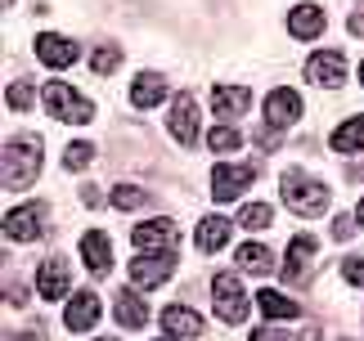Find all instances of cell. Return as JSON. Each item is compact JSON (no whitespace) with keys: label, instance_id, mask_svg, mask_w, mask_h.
Instances as JSON below:
<instances>
[{"label":"cell","instance_id":"6da1fadb","mask_svg":"<svg viewBox=\"0 0 364 341\" xmlns=\"http://www.w3.org/2000/svg\"><path fill=\"white\" fill-rule=\"evenodd\" d=\"M36 175H41V139H32V135L9 139L5 144V189L23 193Z\"/></svg>","mask_w":364,"mask_h":341},{"label":"cell","instance_id":"7a4b0ae2","mask_svg":"<svg viewBox=\"0 0 364 341\" xmlns=\"http://www.w3.org/2000/svg\"><path fill=\"white\" fill-rule=\"evenodd\" d=\"M279 189H284V202L297 211V216H324L328 211V184L311 180L306 170H284Z\"/></svg>","mask_w":364,"mask_h":341},{"label":"cell","instance_id":"3957f363","mask_svg":"<svg viewBox=\"0 0 364 341\" xmlns=\"http://www.w3.org/2000/svg\"><path fill=\"white\" fill-rule=\"evenodd\" d=\"M46 112H50L54 121H63V126H86L95 117V104H90V99H81L73 85L50 81L46 85Z\"/></svg>","mask_w":364,"mask_h":341},{"label":"cell","instance_id":"277c9868","mask_svg":"<svg viewBox=\"0 0 364 341\" xmlns=\"http://www.w3.org/2000/svg\"><path fill=\"white\" fill-rule=\"evenodd\" d=\"M257 175H261V162H243V166L220 162L212 170V197H216V202H234V197H239Z\"/></svg>","mask_w":364,"mask_h":341},{"label":"cell","instance_id":"5b68a950","mask_svg":"<svg viewBox=\"0 0 364 341\" xmlns=\"http://www.w3.org/2000/svg\"><path fill=\"white\" fill-rule=\"evenodd\" d=\"M212 296H216V319L220 323H243L247 319V296H243V283L234 274H216Z\"/></svg>","mask_w":364,"mask_h":341},{"label":"cell","instance_id":"8992f818","mask_svg":"<svg viewBox=\"0 0 364 341\" xmlns=\"http://www.w3.org/2000/svg\"><path fill=\"white\" fill-rule=\"evenodd\" d=\"M171 269H176V256L171 251H139L135 261H131V283L135 288H162L166 278H171Z\"/></svg>","mask_w":364,"mask_h":341},{"label":"cell","instance_id":"52a82bcc","mask_svg":"<svg viewBox=\"0 0 364 341\" xmlns=\"http://www.w3.org/2000/svg\"><path fill=\"white\" fill-rule=\"evenodd\" d=\"M41 229H46V207H41V202L14 207L5 216V238H14V243H32Z\"/></svg>","mask_w":364,"mask_h":341},{"label":"cell","instance_id":"ba28073f","mask_svg":"<svg viewBox=\"0 0 364 341\" xmlns=\"http://www.w3.org/2000/svg\"><path fill=\"white\" fill-rule=\"evenodd\" d=\"M306 77H311L315 85H324V90H333V85L346 81V59L342 50H319L311 63H306Z\"/></svg>","mask_w":364,"mask_h":341},{"label":"cell","instance_id":"9c48e42d","mask_svg":"<svg viewBox=\"0 0 364 341\" xmlns=\"http://www.w3.org/2000/svg\"><path fill=\"white\" fill-rule=\"evenodd\" d=\"M131 243L139 251H171L176 247V224L171 220H144L131 229Z\"/></svg>","mask_w":364,"mask_h":341},{"label":"cell","instance_id":"30bf717a","mask_svg":"<svg viewBox=\"0 0 364 341\" xmlns=\"http://www.w3.org/2000/svg\"><path fill=\"white\" fill-rule=\"evenodd\" d=\"M171 139L185 148H193V139H198V104L189 94H180L171 104Z\"/></svg>","mask_w":364,"mask_h":341},{"label":"cell","instance_id":"8fae6325","mask_svg":"<svg viewBox=\"0 0 364 341\" xmlns=\"http://www.w3.org/2000/svg\"><path fill=\"white\" fill-rule=\"evenodd\" d=\"M297 117H301V99H297V90H270V99H265V126L284 131V126H292Z\"/></svg>","mask_w":364,"mask_h":341},{"label":"cell","instance_id":"7c38bea8","mask_svg":"<svg viewBox=\"0 0 364 341\" xmlns=\"http://www.w3.org/2000/svg\"><path fill=\"white\" fill-rule=\"evenodd\" d=\"M311 256H315V238H311V234H301V238H292V243H288V265H284V278L292 283V288L311 278Z\"/></svg>","mask_w":364,"mask_h":341},{"label":"cell","instance_id":"4fadbf2b","mask_svg":"<svg viewBox=\"0 0 364 341\" xmlns=\"http://www.w3.org/2000/svg\"><path fill=\"white\" fill-rule=\"evenodd\" d=\"M247 104H252V90H247V85H216V90H212V108H216L220 121L243 117Z\"/></svg>","mask_w":364,"mask_h":341},{"label":"cell","instance_id":"5bb4252c","mask_svg":"<svg viewBox=\"0 0 364 341\" xmlns=\"http://www.w3.org/2000/svg\"><path fill=\"white\" fill-rule=\"evenodd\" d=\"M36 59L50 63V67H73V63L81 59V50H77L68 36H50V32H46V36L36 40Z\"/></svg>","mask_w":364,"mask_h":341},{"label":"cell","instance_id":"9a60e30c","mask_svg":"<svg viewBox=\"0 0 364 341\" xmlns=\"http://www.w3.org/2000/svg\"><path fill=\"white\" fill-rule=\"evenodd\" d=\"M81 256H86V269H90V274L104 278L108 265H113V256H108V234H104V229L81 234Z\"/></svg>","mask_w":364,"mask_h":341},{"label":"cell","instance_id":"2e32d148","mask_svg":"<svg viewBox=\"0 0 364 341\" xmlns=\"http://www.w3.org/2000/svg\"><path fill=\"white\" fill-rule=\"evenodd\" d=\"M95 319H100V296H95V292H77L73 301H68L63 323L73 332H86V328H95Z\"/></svg>","mask_w":364,"mask_h":341},{"label":"cell","instance_id":"e0dca14e","mask_svg":"<svg viewBox=\"0 0 364 341\" xmlns=\"http://www.w3.org/2000/svg\"><path fill=\"white\" fill-rule=\"evenodd\" d=\"M36 288H41V296H46V301H59V296L68 292V261H63V256H50V261L41 265Z\"/></svg>","mask_w":364,"mask_h":341},{"label":"cell","instance_id":"ac0fdd59","mask_svg":"<svg viewBox=\"0 0 364 341\" xmlns=\"http://www.w3.org/2000/svg\"><path fill=\"white\" fill-rule=\"evenodd\" d=\"M288 32L297 40H315L319 32H324V9H319V5H297L292 18H288Z\"/></svg>","mask_w":364,"mask_h":341},{"label":"cell","instance_id":"d6986e66","mask_svg":"<svg viewBox=\"0 0 364 341\" xmlns=\"http://www.w3.org/2000/svg\"><path fill=\"white\" fill-rule=\"evenodd\" d=\"M162 328L171 337H203V319L189 305H166L162 310Z\"/></svg>","mask_w":364,"mask_h":341},{"label":"cell","instance_id":"ffe728a7","mask_svg":"<svg viewBox=\"0 0 364 341\" xmlns=\"http://www.w3.org/2000/svg\"><path fill=\"white\" fill-rule=\"evenodd\" d=\"M166 99V81L158 72H139L135 85H131V104L135 108H153V104H162Z\"/></svg>","mask_w":364,"mask_h":341},{"label":"cell","instance_id":"44dd1931","mask_svg":"<svg viewBox=\"0 0 364 341\" xmlns=\"http://www.w3.org/2000/svg\"><path fill=\"white\" fill-rule=\"evenodd\" d=\"M113 315H117L122 328H144V323H149V305L139 301V292H117Z\"/></svg>","mask_w":364,"mask_h":341},{"label":"cell","instance_id":"7402d4cb","mask_svg":"<svg viewBox=\"0 0 364 341\" xmlns=\"http://www.w3.org/2000/svg\"><path fill=\"white\" fill-rule=\"evenodd\" d=\"M230 229H234V224H230L225 216H207V220L198 224V247H203V251H216V247H225Z\"/></svg>","mask_w":364,"mask_h":341},{"label":"cell","instance_id":"603a6c76","mask_svg":"<svg viewBox=\"0 0 364 341\" xmlns=\"http://www.w3.org/2000/svg\"><path fill=\"white\" fill-rule=\"evenodd\" d=\"M239 265L247 269V274L265 278V274L274 269V256H270V247H261V243H247V247H239Z\"/></svg>","mask_w":364,"mask_h":341},{"label":"cell","instance_id":"cb8c5ba5","mask_svg":"<svg viewBox=\"0 0 364 341\" xmlns=\"http://www.w3.org/2000/svg\"><path fill=\"white\" fill-rule=\"evenodd\" d=\"M355 148H364V117H351L333 131V153H355Z\"/></svg>","mask_w":364,"mask_h":341},{"label":"cell","instance_id":"d4e9b609","mask_svg":"<svg viewBox=\"0 0 364 341\" xmlns=\"http://www.w3.org/2000/svg\"><path fill=\"white\" fill-rule=\"evenodd\" d=\"M257 305H261L265 319H292V315H297V301H288L284 292H261Z\"/></svg>","mask_w":364,"mask_h":341},{"label":"cell","instance_id":"484cf974","mask_svg":"<svg viewBox=\"0 0 364 341\" xmlns=\"http://www.w3.org/2000/svg\"><path fill=\"white\" fill-rule=\"evenodd\" d=\"M144 202H149V193L139 189V184H117V189H113V207H122V211H135Z\"/></svg>","mask_w":364,"mask_h":341},{"label":"cell","instance_id":"4316f807","mask_svg":"<svg viewBox=\"0 0 364 341\" xmlns=\"http://www.w3.org/2000/svg\"><path fill=\"white\" fill-rule=\"evenodd\" d=\"M270 220H274V211L265 207V202H247V207L239 211V224H243V229H265Z\"/></svg>","mask_w":364,"mask_h":341},{"label":"cell","instance_id":"83f0119b","mask_svg":"<svg viewBox=\"0 0 364 341\" xmlns=\"http://www.w3.org/2000/svg\"><path fill=\"white\" fill-rule=\"evenodd\" d=\"M207 144H212V153H234V148L243 144V135L234 131V126H216V131L207 135Z\"/></svg>","mask_w":364,"mask_h":341},{"label":"cell","instance_id":"f1b7e54d","mask_svg":"<svg viewBox=\"0 0 364 341\" xmlns=\"http://www.w3.org/2000/svg\"><path fill=\"white\" fill-rule=\"evenodd\" d=\"M5 104H9L14 112H27V108H32V81H14V85H5Z\"/></svg>","mask_w":364,"mask_h":341},{"label":"cell","instance_id":"f546056e","mask_svg":"<svg viewBox=\"0 0 364 341\" xmlns=\"http://www.w3.org/2000/svg\"><path fill=\"white\" fill-rule=\"evenodd\" d=\"M117 63H122V50L117 45H100V50H95L90 54V67H95V72H117Z\"/></svg>","mask_w":364,"mask_h":341},{"label":"cell","instance_id":"4dcf8cb0","mask_svg":"<svg viewBox=\"0 0 364 341\" xmlns=\"http://www.w3.org/2000/svg\"><path fill=\"white\" fill-rule=\"evenodd\" d=\"M90 162H95V144H68V158H63L68 170H81V166H90Z\"/></svg>","mask_w":364,"mask_h":341},{"label":"cell","instance_id":"1f68e13d","mask_svg":"<svg viewBox=\"0 0 364 341\" xmlns=\"http://www.w3.org/2000/svg\"><path fill=\"white\" fill-rule=\"evenodd\" d=\"M342 278L355 283V288H364V256H346V261H342Z\"/></svg>","mask_w":364,"mask_h":341},{"label":"cell","instance_id":"d6a6232c","mask_svg":"<svg viewBox=\"0 0 364 341\" xmlns=\"http://www.w3.org/2000/svg\"><path fill=\"white\" fill-rule=\"evenodd\" d=\"M351 234H355V220L351 216H338V220H333V238H338V243H346Z\"/></svg>","mask_w":364,"mask_h":341},{"label":"cell","instance_id":"836d02e7","mask_svg":"<svg viewBox=\"0 0 364 341\" xmlns=\"http://www.w3.org/2000/svg\"><path fill=\"white\" fill-rule=\"evenodd\" d=\"M252 341H297V337L284 332V328H257V332H252Z\"/></svg>","mask_w":364,"mask_h":341},{"label":"cell","instance_id":"e575fe53","mask_svg":"<svg viewBox=\"0 0 364 341\" xmlns=\"http://www.w3.org/2000/svg\"><path fill=\"white\" fill-rule=\"evenodd\" d=\"M5 301H9V305H27V292H23V283H5Z\"/></svg>","mask_w":364,"mask_h":341},{"label":"cell","instance_id":"d590c367","mask_svg":"<svg viewBox=\"0 0 364 341\" xmlns=\"http://www.w3.org/2000/svg\"><path fill=\"white\" fill-rule=\"evenodd\" d=\"M81 202H86V207H100L104 197H100V189H95V184H86V189H81Z\"/></svg>","mask_w":364,"mask_h":341},{"label":"cell","instance_id":"8d00e7d4","mask_svg":"<svg viewBox=\"0 0 364 341\" xmlns=\"http://www.w3.org/2000/svg\"><path fill=\"white\" fill-rule=\"evenodd\" d=\"M351 32H355V36H364V5L351 13Z\"/></svg>","mask_w":364,"mask_h":341},{"label":"cell","instance_id":"74e56055","mask_svg":"<svg viewBox=\"0 0 364 341\" xmlns=\"http://www.w3.org/2000/svg\"><path fill=\"white\" fill-rule=\"evenodd\" d=\"M355 224H364V202H360V207H355Z\"/></svg>","mask_w":364,"mask_h":341},{"label":"cell","instance_id":"f35d334b","mask_svg":"<svg viewBox=\"0 0 364 341\" xmlns=\"http://www.w3.org/2000/svg\"><path fill=\"white\" fill-rule=\"evenodd\" d=\"M158 341H176V337H158Z\"/></svg>","mask_w":364,"mask_h":341},{"label":"cell","instance_id":"ab89813d","mask_svg":"<svg viewBox=\"0 0 364 341\" xmlns=\"http://www.w3.org/2000/svg\"><path fill=\"white\" fill-rule=\"evenodd\" d=\"M360 81H364V67H360Z\"/></svg>","mask_w":364,"mask_h":341},{"label":"cell","instance_id":"60d3db41","mask_svg":"<svg viewBox=\"0 0 364 341\" xmlns=\"http://www.w3.org/2000/svg\"><path fill=\"white\" fill-rule=\"evenodd\" d=\"M360 175H364V166H360Z\"/></svg>","mask_w":364,"mask_h":341},{"label":"cell","instance_id":"b9f144b4","mask_svg":"<svg viewBox=\"0 0 364 341\" xmlns=\"http://www.w3.org/2000/svg\"><path fill=\"white\" fill-rule=\"evenodd\" d=\"M104 341H113V337H104Z\"/></svg>","mask_w":364,"mask_h":341}]
</instances>
